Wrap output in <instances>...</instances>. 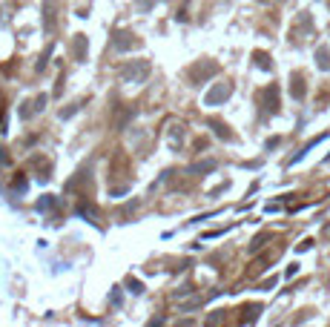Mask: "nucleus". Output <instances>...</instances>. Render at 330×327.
I'll return each instance as SVG.
<instances>
[{"label":"nucleus","mask_w":330,"mask_h":327,"mask_svg":"<svg viewBox=\"0 0 330 327\" xmlns=\"http://www.w3.org/2000/svg\"><path fill=\"white\" fill-rule=\"evenodd\" d=\"M241 313H244V316H241V321H244V324H247V321H256V318H259V313H261V304H247Z\"/></svg>","instance_id":"0eeeda50"},{"label":"nucleus","mask_w":330,"mask_h":327,"mask_svg":"<svg viewBox=\"0 0 330 327\" xmlns=\"http://www.w3.org/2000/svg\"><path fill=\"white\" fill-rule=\"evenodd\" d=\"M316 63H319L321 72H330V49H319L316 52Z\"/></svg>","instance_id":"6e6552de"},{"label":"nucleus","mask_w":330,"mask_h":327,"mask_svg":"<svg viewBox=\"0 0 330 327\" xmlns=\"http://www.w3.org/2000/svg\"><path fill=\"white\" fill-rule=\"evenodd\" d=\"M0 115H3V98H0Z\"/></svg>","instance_id":"4468645a"},{"label":"nucleus","mask_w":330,"mask_h":327,"mask_svg":"<svg viewBox=\"0 0 330 327\" xmlns=\"http://www.w3.org/2000/svg\"><path fill=\"white\" fill-rule=\"evenodd\" d=\"M147 72H150V63L141 61L138 66H135V69H132V66H126V69H124V78H126V80H141Z\"/></svg>","instance_id":"20e7f679"},{"label":"nucleus","mask_w":330,"mask_h":327,"mask_svg":"<svg viewBox=\"0 0 330 327\" xmlns=\"http://www.w3.org/2000/svg\"><path fill=\"white\" fill-rule=\"evenodd\" d=\"M218 72V66L215 63H204V66H193V80H204V78H210V75H215Z\"/></svg>","instance_id":"39448f33"},{"label":"nucleus","mask_w":330,"mask_h":327,"mask_svg":"<svg viewBox=\"0 0 330 327\" xmlns=\"http://www.w3.org/2000/svg\"><path fill=\"white\" fill-rule=\"evenodd\" d=\"M80 215H83V218H86V215H89L92 221H95V218H98V210H95V204H80Z\"/></svg>","instance_id":"9d476101"},{"label":"nucleus","mask_w":330,"mask_h":327,"mask_svg":"<svg viewBox=\"0 0 330 327\" xmlns=\"http://www.w3.org/2000/svg\"><path fill=\"white\" fill-rule=\"evenodd\" d=\"M264 241H270V232H261V236H256V239H253V244H250V250H253V253H259V250L264 247Z\"/></svg>","instance_id":"9b49d317"},{"label":"nucleus","mask_w":330,"mask_h":327,"mask_svg":"<svg viewBox=\"0 0 330 327\" xmlns=\"http://www.w3.org/2000/svg\"><path fill=\"white\" fill-rule=\"evenodd\" d=\"M310 29H313L310 15L302 12V15H299V23H296V29H293V37H296V40H304V35H310Z\"/></svg>","instance_id":"f03ea898"},{"label":"nucleus","mask_w":330,"mask_h":327,"mask_svg":"<svg viewBox=\"0 0 330 327\" xmlns=\"http://www.w3.org/2000/svg\"><path fill=\"white\" fill-rule=\"evenodd\" d=\"M253 58H256V63H259L261 69H270V58H267V55H264V52H256V55H253Z\"/></svg>","instance_id":"f8f14e48"},{"label":"nucleus","mask_w":330,"mask_h":327,"mask_svg":"<svg viewBox=\"0 0 330 327\" xmlns=\"http://www.w3.org/2000/svg\"><path fill=\"white\" fill-rule=\"evenodd\" d=\"M261 98H264V112H276L278 109V89L276 86H267L261 92Z\"/></svg>","instance_id":"7ed1b4c3"},{"label":"nucleus","mask_w":330,"mask_h":327,"mask_svg":"<svg viewBox=\"0 0 330 327\" xmlns=\"http://www.w3.org/2000/svg\"><path fill=\"white\" fill-rule=\"evenodd\" d=\"M210 126H215V135H221V138H230V132H227V126H224L221 121H210Z\"/></svg>","instance_id":"ddd939ff"},{"label":"nucleus","mask_w":330,"mask_h":327,"mask_svg":"<svg viewBox=\"0 0 330 327\" xmlns=\"http://www.w3.org/2000/svg\"><path fill=\"white\" fill-rule=\"evenodd\" d=\"M230 92H232V86H230V83H218V86H215L213 92H210V95L204 98V104H207V106L221 104V101H227V98H230Z\"/></svg>","instance_id":"f257e3e1"},{"label":"nucleus","mask_w":330,"mask_h":327,"mask_svg":"<svg viewBox=\"0 0 330 327\" xmlns=\"http://www.w3.org/2000/svg\"><path fill=\"white\" fill-rule=\"evenodd\" d=\"M129 37H135V35H129V32H118V40H115V49H129V46L135 43V40H129Z\"/></svg>","instance_id":"1a4fd4ad"},{"label":"nucleus","mask_w":330,"mask_h":327,"mask_svg":"<svg viewBox=\"0 0 330 327\" xmlns=\"http://www.w3.org/2000/svg\"><path fill=\"white\" fill-rule=\"evenodd\" d=\"M290 92H293V98H296V101H302V98H304V92H307V89H304V80L299 78V75H293V80H290Z\"/></svg>","instance_id":"423d86ee"}]
</instances>
